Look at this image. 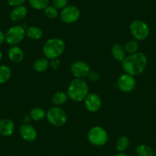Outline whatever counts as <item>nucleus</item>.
<instances>
[{
    "instance_id": "1",
    "label": "nucleus",
    "mask_w": 156,
    "mask_h": 156,
    "mask_svg": "<svg viewBox=\"0 0 156 156\" xmlns=\"http://www.w3.org/2000/svg\"><path fill=\"white\" fill-rule=\"evenodd\" d=\"M148 58L142 52H137L132 55H127L122 62V66L125 73L132 76H139L146 69Z\"/></svg>"
},
{
    "instance_id": "2",
    "label": "nucleus",
    "mask_w": 156,
    "mask_h": 156,
    "mask_svg": "<svg viewBox=\"0 0 156 156\" xmlns=\"http://www.w3.org/2000/svg\"><path fill=\"white\" fill-rule=\"evenodd\" d=\"M66 93L68 98L73 101H84L89 94L88 84L83 79H73L69 84Z\"/></svg>"
},
{
    "instance_id": "3",
    "label": "nucleus",
    "mask_w": 156,
    "mask_h": 156,
    "mask_svg": "<svg viewBox=\"0 0 156 156\" xmlns=\"http://www.w3.org/2000/svg\"><path fill=\"white\" fill-rule=\"evenodd\" d=\"M66 49V44L62 39L58 37L50 38L45 41L42 47L44 57L47 59H58L64 53Z\"/></svg>"
},
{
    "instance_id": "4",
    "label": "nucleus",
    "mask_w": 156,
    "mask_h": 156,
    "mask_svg": "<svg viewBox=\"0 0 156 156\" xmlns=\"http://www.w3.org/2000/svg\"><path fill=\"white\" fill-rule=\"evenodd\" d=\"M129 30L134 40L137 41H145L150 34L148 24L140 19L133 20L129 25Z\"/></svg>"
},
{
    "instance_id": "5",
    "label": "nucleus",
    "mask_w": 156,
    "mask_h": 156,
    "mask_svg": "<svg viewBox=\"0 0 156 156\" xmlns=\"http://www.w3.org/2000/svg\"><path fill=\"white\" fill-rule=\"evenodd\" d=\"M87 140L93 146L100 147L105 146L109 140L106 130L100 126H93L87 133Z\"/></svg>"
},
{
    "instance_id": "6",
    "label": "nucleus",
    "mask_w": 156,
    "mask_h": 156,
    "mask_svg": "<svg viewBox=\"0 0 156 156\" xmlns=\"http://www.w3.org/2000/svg\"><path fill=\"white\" fill-rule=\"evenodd\" d=\"M46 118L47 121L53 126L60 127L66 124L67 121V115L66 111L60 107H52L46 112Z\"/></svg>"
},
{
    "instance_id": "7",
    "label": "nucleus",
    "mask_w": 156,
    "mask_h": 156,
    "mask_svg": "<svg viewBox=\"0 0 156 156\" xmlns=\"http://www.w3.org/2000/svg\"><path fill=\"white\" fill-rule=\"evenodd\" d=\"M26 36V29L21 25H14L6 33V42L10 46H17Z\"/></svg>"
},
{
    "instance_id": "8",
    "label": "nucleus",
    "mask_w": 156,
    "mask_h": 156,
    "mask_svg": "<svg viewBox=\"0 0 156 156\" xmlns=\"http://www.w3.org/2000/svg\"><path fill=\"white\" fill-rule=\"evenodd\" d=\"M80 16V9L76 5H67L61 10L60 18L66 24H73L78 21Z\"/></svg>"
},
{
    "instance_id": "9",
    "label": "nucleus",
    "mask_w": 156,
    "mask_h": 156,
    "mask_svg": "<svg viewBox=\"0 0 156 156\" xmlns=\"http://www.w3.org/2000/svg\"><path fill=\"white\" fill-rule=\"evenodd\" d=\"M117 86L121 91L130 93L134 91L136 87V80L134 76L127 73L121 75L117 80Z\"/></svg>"
},
{
    "instance_id": "10",
    "label": "nucleus",
    "mask_w": 156,
    "mask_h": 156,
    "mask_svg": "<svg viewBox=\"0 0 156 156\" xmlns=\"http://www.w3.org/2000/svg\"><path fill=\"white\" fill-rule=\"evenodd\" d=\"M70 73L74 76L75 79H83L87 77L90 73V66L87 62L84 61H75L70 66Z\"/></svg>"
},
{
    "instance_id": "11",
    "label": "nucleus",
    "mask_w": 156,
    "mask_h": 156,
    "mask_svg": "<svg viewBox=\"0 0 156 156\" xmlns=\"http://www.w3.org/2000/svg\"><path fill=\"white\" fill-rule=\"evenodd\" d=\"M86 109L91 113H96L102 106L101 98L96 93H89L84 100Z\"/></svg>"
},
{
    "instance_id": "12",
    "label": "nucleus",
    "mask_w": 156,
    "mask_h": 156,
    "mask_svg": "<svg viewBox=\"0 0 156 156\" xmlns=\"http://www.w3.org/2000/svg\"><path fill=\"white\" fill-rule=\"evenodd\" d=\"M19 133L24 141L29 143L35 141L38 136L35 128L30 123H24L21 125L19 128Z\"/></svg>"
},
{
    "instance_id": "13",
    "label": "nucleus",
    "mask_w": 156,
    "mask_h": 156,
    "mask_svg": "<svg viewBox=\"0 0 156 156\" xmlns=\"http://www.w3.org/2000/svg\"><path fill=\"white\" fill-rule=\"evenodd\" d=\"M8 58L14 63H21L24 60V51L18 46H12L8 50Z\"/></svg>"
},
{
    "instance_id": "14",
    "label": "nucleus",
    "mask_w": 156,
    "mask_h": 156,
    "mask_svg": "<svg viewBox=\"0 0 156 156\" xmlns=\"http://www.w3.org/2000/svg\"><path fill=\"white\" fill-rule=\"evenodd\" d=\"M15 131V123L11 119L4 118L0 120V135L4 137H9Z\"/></svg>"
},
{
    "instance_id": "15",
    "label": "nucleus",
    "mask_w": 156,
    "mask_h": 156,
    "mask_svg": "<svg viewBox=\"0 0 156 156\" xmlns=\"http://www.w3.org/2000/svg\"><path fill=\"white\" fill-rule=\"evenodd\" d=\"M28 15V9L24 5H19L14 7L11 11L10 19L14 22H20L26 18Z\"/></svg>"
},
{
    "instance_id": "16",
    "label": "nucleus",
    "mask_w": 156,
    "mask_h": 156,
    "mask_svg": "<svg viewBox=\"0 0 156 156\" xmlns=\"http://www.w3.org/2000/svg\"><path fill=\"white\" fill-rule=\"evenodd\" d=\"M111 54L113 59L120 62H122L126 57V53L124 50V47L120 44H115L112 47Z\"/></svg>"
},
{
    "instance_id": "17",
    "label": "nucleus",
    "mask_w": 156,
    "mask_h": 156,
    "mask_svg": "<svg viewBox=\"0 0 156 156\" xmlns=\"http://www.w3.org/2000/svg\"><path fill=\"white\" fill-rule=\"evenodd\" d=\"M33 69L38 73H44L50 67L49 66V59L46 57H40L35 59L33 62Z\"/></svg>"
},
{
    "instance_id": "18",
    "label": "nucleus",
    "mask_w": 156,
    "mask_h": 156,
    "mask_svg": "<svg viewBox=\"0 0 156 156\" xmlns=\"http://www.w3.org/2000/svg\"><path fill=\"white\" fill-rule=\"evenodd\" d=\"M68 99L67 93L63 91H58L54 93L51 97V102L57 107L64 105Z\"/></svg>"
},
{
    "instance_id": "19",
    "label": "nucleus",
    "mask_w": 156,
    "mask_h": 156,
    "mask_svg": "<svg viewBox=\"0 0 156 156\" xmlns=\"http://www.w3.org/2000/svg\"><path fill=\"white\" fill-rule=\"evenodd\" d=\"M26 36L32 40L38 41L43 36V30L38 26H30L26 29Z\"/></svg>"
},
{
    "instance_id": "20",
    "label": "nucleus",
    "mask_w": 156,
    "mask_h": 156,
    "mask_svg": "<svg viewBox=\"0 0 156 156\" xmlns=\"http://www.w3.org/2000/svg\"><path fill=\"white\" fill-rule=\"evenodd\" d=\"M29 116L31 117L32 120L38 122L42 120L44 117H46V112L43 108L36 107V108H34L31 110Z\"/></svg>"
},
{
    "instance_id": "21",
    "label": "nucleus",
    "mask_w": 156,
    "mask_h": 156,
    "mask_svg": "<svg viewBox=\"0 0 156 156\" xmlns=\"http://www.w3.org/2000/svg\"><path fill=\"white\" fill-rule=\"evenodd\" d=\"M136 152L138 156H154V151L152 148L145 144H140L137 146Z\"/></svg>"
},
{
    "instance_id": "22",
    "label": "nucleus",
    "mask_w": 156,
    "mask_h": 156,
    "mask_svg": "<svg viewBox=\"0 0 156 156\" xmlns=\"http://www.w3.org/2000/svg\"><path fill=\"white\" fill-rule=\"evenodd\" d=\"M12 76V70L6 65H0V85L6 83Z\"/></svg>"
},
{
    "instance_id": "23",
    "label": "nucleus",
    "mask_w": 156,
    "mask_h": 156,
    "mask_svg": "<svg viewBox=\"0 0 156 156\" xmlns=\"http://www.w3.org/2000/svg\"><path fill=\"white\" fill-rule=\"evenodd\" d=\"M130 144L129 139L125 136H122L119 137L116 140V148L119 152H124L128 148Z\"/></svg>"
},
{
    "instance_id": "24",
    "label": "nucleus",
    "mask_w": 156,
    "mask_h": 156,
    "mask_svg": "<svg viewBox=\"0 0 156 156\" xmlns=\"http://www.w3.org/2000/svg\"><path fill=\"white\" fill-rule=\"evenodd\" d=\"M123 47L127 55H132L139 52V44L136 40H130L125 43Z\"/></svg>"
},
{
    "instance_id": "25",
    "label": "nucleus",
    "mask_w": 156,
    "mask_h": 156,
    "mask_svg": "<svg viewBox=\"0 0 156 156\" xmlns=\"http://www.w3.org/2000/svg\"><path fill=\"white\" fill-rule=\"evenodd\" d=\"M28 2L36 10H44L49 5V0H28Z\"/></svg>"
},
{
    "instance_id": "26",
    "label": "nucleus",
    "mask_w": 156,
    "mask_h": 156,
    "mask_svg": "<svg viewBox=\"0 0 156 156\" xmlns=\"http://www.w3.org/2000/svg\"><path fill=\"white\" fill-rule=\"evenodd\" d=\"M44 12L45 16L49 19H55V18H58V15H59L58 9L54 7L53 5H50L44 9Z\"/></svg>"
},
{
    "instance_id": "27",
    "label": "nucleus",
    "mask_w": 156,
    "mask_h": 156,
    "mask_svg": "<svg viewBox=\"0 0 156 156\" xmlns=\"http://www.w3.org/2000/svg\"><path fill=\"white\" fill-rule=\"evenodd\" d=\"M68 0H52V5L56 8L57 9H61L66 7L67 5Z\"/></svg>"
},
{
    "instance_id": "28",
    "label": "nucleus",
    "mask_w": 156,
    "mask_h": 156,
    "mask_svg": "<svg viewBox=\"0 0 156 156\" xmlns=\"http://www.w3.org/2000/svg\"><path fill=\"white\" fill-rule=\"evenodd\" d=\"M89 79H90L91 82H96L97 81L99 80V78H100V76H99V73L96 71H90V73H89L88 76H87Z\"/></svg>"
},
{
    "instance_id": "29",
    "label": "nucleus",
    "mask_w": 156,
    "mask_h": 156,
    "mask_svg": "<svg viewBox=\"0 0 156 156\" xmlns=\"http://www.w3.org/2000/svg\"><path fill=\"white\" fill-rule=\"evenodd\" d=\"M49 66L53 69H58L61 66V62L58 59H54L49 60Z\"/></svg>"
},
{
    "instance_id": "30",
    "label": "nucleus",
    "mask_w": 156,
    "mask_h": 156,
    "mask_svg": "<svg viewBox=\"0 0 156 156\" xmlns=\"http://www.w3.org/2000/svg\"><path fill=\"white\" fill-rule=\"evenodd\" d=\"M7 1L9 5L16 7V6L22 5V4L25 2V0H7Z\"/></svg>"
},
{
    "instance_id": "31",
    "label": "nucleus",
    "mask_w": 156,
    "mask_h": 156,
    "mask_svg": "<svg viewBox=\"0 0 156 156\" xmlns=\"http://www.w3.org/2000/svg\"><path fill=\"white\" fill-rule=\"evenodd\" d=\"M4 42H6V34L0 30V45L4 44Z\"/></svg>"
},
{
    "instance_id": "32",
    "label": "nucleus",
    "mask_w": 156,
    "mask_h": 156,
    "mask_svg": "<svg viewBox=\"0 0 156 156\" xmlns=\"http://www.w3.org/2000/svg\"><path fill=\"white\" fill-rule=\"evenodd\" d=\"M31 120H32V119H31V117L29 115H26L25 117H24V118H23L24 123H29Z\"/></svg>"
},
{
    "instance_id": "33",
    "label": "nucleus",
    "mask_w": 156,
    "mask_h": 156,
    "mask_svg": "<svg viewBox=\"0 0 156 156\" xmlns=\"http://www.w3.org/2000/svg\"><path fill=\"white\" fill-rule=\"evenodd\" d=\"M115 156H128L127 154H125V152H119V153L116 154Z\"/></svg>"
},
{
    "instance_id": "34",
    "label": "nucleus",
    "mask_w": 156,
    "mask_h": 156,
    "mask_svg": "<svg viewBox=\"0 0 156 156\" xmlns=\"http://www.w3.org/2000/svg\"><path fill=\"white\" fill-rule=\"evenodd\" d=\"M2 50H1V49H0V62H1L2 61Z\"/></svg>"
},
{
    "instance_id": "35",
    "label": "nucleus",
    "mask_w": 156,
    "mask_h": 156,
    "mask_svg": "<svg viewBox=\"0 0 156 156\" xmlns=\"http://www.w3.org/2000/svg\"><path fill=\"white\" fill-rule=\"evenodd\" d=\"M154 156H156V149H155V151H154Z\"/></svg>"
},
{
    "instance_id": "36",
    "label": "nucleus",
    "mask_w": 156,
    "mask_h": 156,
    "mask_svg": "<svg viewBox=\"0 0 156 156\" xmlns=\"http://www.w3.org/2000/svg\"><path fill=\"white\" fill-rule=\"evenodd\" d=\"M154 97H155V99H156V92H155V94H154Z\"/></svg>"
},
{
    "instance_id": "37",
    "label": "nucleus",
    "mask_w": 156,
    "mask_h": 156,
    "mask_svg": "<svg viewBox=\"0 0 156 156\" xmlns=\"http://www.w3.org/2000/svg\"><path fill=\"white\" fill-rule=\"evenodd\" d=\"M12 156H16V155H12Z\"/></svg>"
},
{
    "instance_id": "38",
    "label": "nucleus",
    "mask_w": 156,
    "mask_h": 156,
    "mask_svg": "<svg viewBox=\"0 0 156 156\" xmlns=\"http://www.w3.org/2000/svg\"><path fill=\"white\" fill-rule=\"evenodd\" d=\"M0 120H1V118H0Z\"/></svg>"
}]
</instances>
